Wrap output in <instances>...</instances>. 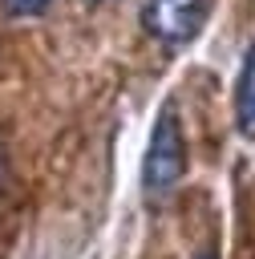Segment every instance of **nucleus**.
Here are the masks:
<instances>
[{
    "mask_svg": "<svg viewBox=\"0 0 255 259\" xmlns=\"http://www.w3.org/2000/svg\"><path fill=\"white\" fill-rule=\"evenodd\" d=\"M186 174V142H182V125L174 105H162L154 134H150V150H146V190H170L178 178Z\"/></svg>",
    "mask_w": 255,
    "mask_h": 259,
    "instance_id": "nucleus-1",
    "label": "nucleus"
},
{
    "mask_svg": "<svg viewBox=\"0 0 255 259\" xmlns=\"http://www.w3.org/2000/svg\"><path fill=\"white\" fill-rule=\"evenodd\" d=\"M210 0H146L142 4V28L162 45H186L206 20Z\"/></svg>",
    "mask_w": 255,
    "mask_h": 259,
    "instance_id": "nucleus-2",
    "label": "nucleus"
},
{
    "mask_svg": "<svg viewBox=\"0 0 255 259\" xmlns=\"http://www.w3.org/2000/svg\"><path fill=\"white\" fill-rule=\"evenodd\" d=\"M235 121H239V134L255 142V45L243 53V73L235 85Z\"/></svg>",
    "mask_w": 255,
    "mask_h": 259,
    "instance_id": "nucleus-3",
    "label": "nucleus"
},
{
    "mask_svg": "<svg viewBox=\"0 0 255 259\" xmlns=\"http://www.w3.org/2000/svg\"><path fill=\"white\" fill-rule=\"evenodd\" d=\"M0 4H4V12H8L12 20H32V16L49 12L53 0H0Z\"/></svg>",
    "mask_w": 255,
    "mask_h": 259,
    "instance_id": "nucleus-4",
    "label": "nucleus"
},
{
    "mask_svg": "<svg viewBox=\"0 0 255 259\" xmlns=\"http://www.w3.org/2000/svg\"><path fill=\"white\" fill-rule=\"evenodd\" d=\"M85 4H101V0H85Z\"/></svg>",
    "mask_w": 255,
    "mask_h": 259,
    "instance_id": "nucleus-5",
    "label": "nucleus"
},
{
    "mask_svg": "<svg viewBox=\"0 0 255 259\" xmlns=\"http://www.w3.org/2000/svg\"><path fill=\"white\" fill-rule=\"evenodd\" d=\"M202 259H210V255H202Z\"/></svg>",
    "mask_w": 255,
    "mask_h": 259,
    "instance_id": "nucleus-6",
    "label": "nucleus"
}]
</instances>
